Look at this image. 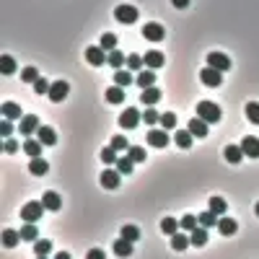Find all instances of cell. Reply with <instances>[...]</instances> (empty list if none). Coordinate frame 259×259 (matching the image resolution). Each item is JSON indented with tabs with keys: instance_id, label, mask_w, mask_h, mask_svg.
<instances>
[{
	"instance_id": "cell-1",
	"label": "cell",
	"mask_w": 259,
	"mask_h": 259,
	"mask_svg": "<svg viewBox=\"0 0 259 259\" xmlns=\"http://www.w3.org/2000/svg\"><path fill=\"white\" fill-rule=\"evenodd\" d=\"M197 117L205 119L207 125H215L220 119V106L212 104V101H200V104H197Z\"/></svg>"
},
{
	"instance_id": "cell-2",
	"label": "cell",
	"mask_w": 259,
	"mask_h": 259,
	"mask_svg": "<svg viewBox=\"0 0 259 259\" xmlns=\"http://www.w3.org/2000/svg\"><path fill=\"white\" fill-rule=\"evenodd\" d=\"M44 207L42 202H26L24 205V210H21V218H24V223H36L42 215H44Z\"/></svg>"
},
{
	"instance_id": "cell-3",
	"label": "cell",
	"mask_w": 259,
	"mask_h": 259,
	"mask_svg": "<svg viewBox=\"0 0 259 259\" xmlns=\"http://www.w3.org/2000/svg\"><path fill=\"white\" fill-rule=\"evenodd\" d=\"M200 80L205 83L207 88H215V86H220V83H223V73L207 65V68H202V70H200Z\"/></svg>"
},
{
	"instance_id": "cell-4",
	"label": "cell",
	"mask_w": 259,
	"mask_h": 259,
	"mask_svg": "<svg viewBox=\"0 0 259 259\" xmlns=\"http://www.w3.org/2000/svg\"><path fill=\"white\" fill-rule=\"evenodd\" d=\"M114 18H117V21L119 24H135L137 21V8L135 5H117L114 8Z\"/></svg>"
},
{
	"instance_id": "cell-5",
	"label": "cell",
	"mask_w": 259,
	"mask_h": 259,
	"mask_svg": "<svg viewBox=\"0 0 259 259\" xmlns=\"http://www.w3.org/2000/svg\"><path fill=\"white\" fill-rule=\"evenodd\" d=\"M207 65L215 68V70H220V73H226V70H231V57L223 54V52H210L207 54Z\"/></svg>"
},
{
	"instance_id": "cell-6",
	"label": "cell",
	"mask_w": 259,
	"mask_h": 259,
	"mask_svg": "<svg viewBox=\"0 0 259 259\" xmlns=\"http://www.w3.org/2000/svg\"><path fill=\"white\" fill-rule=\"evenodd\" d=\"M137 122H140V112H137V109H125V112L119 114V127L122 130H135Z\"/></svg>"
},
{
	"instance_id": "cell-7",
	"label": "cell",
	"mask_w": 259,
	"mask_h": 259,
	"mask_svg": "<svg viewBox=\"0 0 259 259\" xmlns=\"http://www.w3.org/2000/svg\"><path fill=\"white\" fill-rule=\"evenodd\" d=\"M68 91H70L68 80H54V83H52V88H50V99L54 101V104H60V101L68 99Z\"/></svg>"
},
{
	"instance_id": "cell-8",
	"label": "cell",
	"mask_w": 259,
	"mask_h": 259,
	"mask_svg": "<svg viewBox=\"0 0 259 259\" xmlns=\"http://www.w3.org/2000/svg\"><path fill=\"white\" fill-rule=\"evenodd\" d=\"M143 36H145L148 42H161L163 36H166V29H163L161 24H145L143 26Z\"/></svg>"
},
{
	"instance_id": "cell-9",
	"label": "cell",
	"mask_w": 259,
	"mask_h": 259,
	"mask_svg": "<svg viewBox=\"0 0 259 259\" xmlns=\"http://www.w3.org/2000/svg\"><path fill=\"white\" fill-rule=\"evenodd\" d=\"M42 125H39V119H36L34 114H26L24 119H21V125H18V132H21L24 137H29L31 132H36Z\"/></svg>"
},
{
	"instance_id": "cell-10",
	"label": "cell",
	"mask_w": 259,
	"mask_h": 259,
	"mask_svg": "<svg viewBox=\"0 0 259 259\" xmlns=\"http://www.w3.org/2000/svg\"><path fill=\"white\" fill-rule=\"evenodd\" d=\"M101 187H104V189H117L119 187V171L117 169L101 171Z\"/></svg>"
},
{
	"instance_id": "cell-11",
	"label": "cell",
	"mask_w": 259,
	"mask_h": 259,
	"mask_svg": "<svg viewBox=\"0 0 259 259\" xmlns=\"http://www.w3.org/2000/svg\"><path fill=\"white\" fill-rule=\"evenodd\" d=\"M148 143L153 148H166L169 145V132H166V130H151V132H148Z\"/></svg>"
},
{
	"instance_id": "cell-12",
	"label": "cell",
	"mask_w": 259,
	"mask_h": 259,
	"mask_svg": "<svg viewBox=\"0 0 259 259\" xmlns=\"http://www.w3.org/2000/svg\"><path fill=\"white\" fill-rule=\"evenodd\" d=\"M210 125L205 122V119H200V117H194V119H189V125H187V130L194 135V137H205L210 130H207Z\"/></svg>"
},
{
	"instance_id": "cell-13",
	"label": "cell",
	"mask_w": 259,
	"mask_h": 259,
	"mask_svg": "<svg viewBox=\"0 0 259 259\" xmlns=\"http://www.w3.org/2000/svg\"><path fill=\"white\" fill-rule=\"evenodd\" d=\"M86 60H88L91 65H104L109 57H106V50H104V47H88V50H86Z\"/></svg>"
},
{
	"instance_id": "cell-14",
	"label": "cell",
	"mask_w": 259,
	"mask_h": 259,
	"mask_svg": "<svg viewBox=\"0 0 259 259\" xmlns=\"http://www.w3.org/2000/svg\"><path fill=\"white\" fill-rule=\"evenodd\" d=\"M36 140H39L42 145H54V143H57V135H54V130H52V127L42 125L39 130H36Z\"/></svg>"
},
{
	"instance_id": "cell-15",
	"label": "cell",
	"mask_w": 259,
	"mask_h": 259,
	"mask_svg": "<svg viewBox=\"0 0 259 259\" xmlns=\"http://www.w3.org/2000/svg\"><path fill=\"white\" fill-rule=\"evenodd\" d=\"M241 151H244V155H249V158H259V140L257 137H244L241 140Z\"/></svg>"
},
{
	"instance_id": "cell-16",
	"label": "cell",
	"mask_w": 259,
	"mask_h": 259,
	"mask_svg": "<svg viewBox=\"0 0 259 259\" xmlns=\"http://www.w3.org/2000/svg\"><path fill=\"white\" fill-rule=\"evenodd\" d=\"M218 231L223 236H233L236 231H238V223L233 218H228V215H220V220H218Z\"/></svg>"
},
{
	"instance_id": "cell-17",
	"label": "cell",
	"mask_w": 259,
	"mask_h": 259,
	"mask_svg": "<svg viewBox=\"0 0 259 259\" xmlns=\"http://www.w3.org/2000/svg\"><path fill=\"white\" fill-rule=\"evenodd\" d=\"M42 205L54 212V210H60V207H62V200H60V194H57V192H44V194H42Z\"/></svg>"
},
{
	"instance_id": "cell-18",
	"label": "cell",
	"mask_w": 259,
	"mask_h": 259,
	"mask_svg": "<svg viewBox=\"0 0 259 259\" xmlns=\"http://www.w3.org/2000/svg\"><path fill=\"white\" fill-rule=\"evenodd\" d=\"M3 119H24V114H21V106L16 104V101H5L3 106Z\"/></svg>"
},
{
	"instance_id": "cell-19",
	"label": "cell",
	"mask_w": 259,
	"mask_h": 259,
	"mask_svg": "<svg viewBox=\"0 0 259 259\" xmlns=\"http://www.w3.org/2000/svg\"><path fill=\"white\" fill-rule=\"evenodd\" d=\"M29 171L34 174V177H44V174L50 171V163L44 161L42 155H39V158H31V163H29Z\"/></svg>"
},
{
	"instance_id": "cell-20",
	"label": "cell",
	"mask_w": 259,
	"mask_h": 259,
	"mask_svg": "<svg viewBox=\"0 0 259 259\" xmlns=\"http://www.w3.org/2000/svg\"><path fill=\"white\" fill-rule=\"evenodd\" d=\"M143 60H145V68H148V70H155V68H161V65H163V54L155 52V50H151Z\"/></svg>"
},
{
	"instance_id": "cell-21",
	"label": "cell",
	"mask_w": 259,
	"mask_h": 259,
	"mask_svg": "<svg viewBox=\"0 0 259 259\" xmlns=\"http://www.w3.org/2000/svg\"><path fill=\"white\" fill-rule=\"evenodd\" d=\"M135 80H137V86H140V88H151L153 83H155V73L145 68V70L137 73V78H135Z\"/></svg>"
},
{
	"instance_id": "cell-22",
	"label": "cell",
	"mask_w": 259,
	"mask_h": 259,
	"mask_svg": "<svg viewBox=\"0 0 259 259\" xmlns=\"http://www.w3.org/2000/svg\"><path fill=\"white\" fill-rule=\"evenodd\" d=\"M42 143L39 140H31V137H26V143H24V151H26V155H31V158H39L42 155Z\"/></svg>"
},
{
	"instance_id": "cell-23",
	"label": "cell",
	"mask_w": 259,
	"mask_h": 259,
	"mask_svg": "<svg viewBox=\"0 0 259 259\" xmlns=\"http://www.w3.org/2000/svg\"><path fill=\"white\" fill-rule=\"evenodd\" d=\"M189 238H192V246H205V244H207V228L197 226V228L189 233Z\"/></svg>"
},
{
	"instance_id": "cell-24",
	"label": "cell",
	"mask_w": 259,
	"mask_h": 259,
	"mask_svg": "<svg viewBox=\"0 0 259 259\" xmlns=\"http://www.w3.org/2000/svg\"><path fill=\"white\" fill-rule=\"evenodd\" d=\"M18 241H21V231H13V228H5L3 231V246L13 249Z\"/></svg>"
},
{
	"instance_id": "cell-25",
	"label": "cell",
	"mask_w": 259,
	"mask_h": 259,
	"mask_svg": "<svg viewBox=\"0 0 259 259\" xmlns=\"http://www.w3.org/2000/svg\"><path fill=\"white\" fill-rule=\"evenodd\" d=\"M21 238H24V241H31V244L39 241V231H36V226H34V223H24V228H21Z\"/></svg>"
},
{
	"instance_id": "cell-26",
	"label": "cell",
	"mask_w": 259,
	"mask_h": 259,
	"mask_svg": "<svg viewBox=\"0 0 259 259\" xmlns=\"http://www.w3.org/2000/svg\"><path fill=\"white\" fill-rule=\"evenodd\" d=\"M158 99H161V91L153 88V86L151 88H143V94H140V101H143V104H148V106H153Z\"/></svg>"
},
{
	"instance_id": "cell-27",
	"label": "cell",
	"mask_w": 259,
	"mask_h": 259,
	"mask_svg": "<svg viewBox=\"0 0 259 259\" xmlns=\"http://www.w3.org/2000/svg\"><path fill=\"white\" fill-rule=\"evenodd\" d=\"M114 254L117 257H130L132 254V241H127V238H117L114 241Z\"/></svg>"
},
{
	"instance_id": "cell-28",
	"label": "cell",
	"mask_w": 259,
	"mask_h": 259,
	"mask_svg": "<svg viewBox=\"0 0 259 259\" xmlns=\"http://www.w3.org/2000/svg\"><path fill=\"white\" fill-rule=\"evenodd\" d=\"M218 220H220V215H218V212H212V210L200 212V226H202V228H212V226H218Z\"/></svg>"
},
{
	"instance_id": "cell-29",
	"label": "cell",
	"mask_w": 259,
	"mask_h": 259,
	"mask_svg": "<svg viewBox=\"0 0 259 259\" xmlns=\"http://www.w3.org/2000/svg\"><path fill=\"white\" fill-rule=\"evenodd\" d=\"M189 244H192V238H189L187 233H174V236H171V246L177 249V252H184Z\"/></svg>"
},
{
	"instance_id": "cell-30",
	"label": "cell",
	"mask_w": 259,
	"mask_h": 259,
	"mask_svg": "<svg viewBox=\"0 0 259 259\" xmlns=\"http://www.w3.org/2000/svg\"><path fill=\"white\" fill-rule=\"evenodd\" d=\"M192 132H189V130H177V135H174V143H177L179 148H189L192 145Z\"/></svg>"
},
{
	"instance_id": "cell-31",
	"label": "cell",
	"mask_w": 259,
	"mask_h": 259,
	"mask_svg": "<svg viewBox=\"0 0 259 259\" xmlns=\"http://www.w3.org/2000/svg\"><path fill=\"white\" fill-rule=\"evenodd\" d=\"M241 158H244L241 145H228V148H226V161H228V163H238Z\"/></svg>"
},
{
	"instance_id": "cell-32",
	"label": "cell",
	"mask_w": 259,
	"mask_h": 259,
	"mask_svg": "<svg viewBox=\"0 0 259 259\" xmlns=\"http://www.w3.org/2000/svg\"><path fill=\"white\" fill-rule=\"evenodd\" d=\"M130 83H132V70H117L114 73V86L125 88V86H130Z\"/></svg>"
},
{
	"instance_id": "cell-33",
	"label": "cell",
	"mask_w": 259,
	"mask_h": 259,
	"mask_svg": "<svg viewBox=\"0 0 259 259\" xmlns=\"http://www.w3.org/2000/svg\"><path fill=\"white\" fill-rule=\"evenodd\" d=\"M106 101H109V104H122V101H125V88H119V86L106 88Z\"/></svg>"
},
{
	"instance_id": "cell-34",
	"label": "cell",
	"mask_w": 259,
	"mask_h": 259,
	"mask_svg": "<svg viewBox=\"0 0 259 259\" xmlns=\"http://www.w3.org/2000/svg\"><path fill=\"white\" fill-rule=\"evenodd\" d=\"M0 73H3V76L16 73V60L11 57V54H3V57H0Z\"/></svg>"
},
{
	"instance_id": "cell-35",
	"label": "cell",
	"mask_w": 259,
	"mask_h": 259,
	"mask_svg": "<svg viewBox=\"0 0 259 259\" xmlns=\"http://www.w3.org/2000/svg\"><path fill=\"white\" fill-rule=\"evenodd\" d=\"M50 252H52V241H50V238H39V241L34 244V254L36 257H47Z\"/></svg>"
},
{
	"instance_id": "cell-36",
	"label": "cell",
	"mask_w": 259,
	"mask_h": 259,
	"mask_svg": "<svg viewBox=\"0 0 259 259\" xmlns=\"http://www.w3.org/2000/svg\"><path fill=\"white\" fill-rule=\"evenodd\" d=\"M179 226H181V223H179V220H174V218H163V220H161V231H163L166 236H174Z\"/></svg>"
},
{
	"instance_id": "cell-37",
	"label": "cell",
	"mask_w": 259,
	"mask_h": 259,
	"mask_svg": "<svg viewBox=\"0 0 259 259\" xmlns=\"http://www.w3.org/2000/svg\"><path fill=\"white\" fill-rule=\"evenodd\" d=\"M109 65H112V68H122V65H127V57L119 50H112L109 52Z\"/></svg>"
},
{
	"instance_id": "cell-38",
	"label": "cell",
	"mask_w": 259,
	"mask_h": 259,
	"mask_svg": "<svg viewBox=\"0 0 259 259\" xmlns=\"http://www.w3.org/2000/svg\"><path fill=\"white\" fill-rule=\"evenodd\" d=\"M132 166H135V161L130 158V155H125V158H119V161H117L114 169H117L119 174H132Z\"/></svg>"
},
{
	"instance_id": "cell-39",
	"label": "cell",
	"mask_w": 259,
	"mask_h": 259,
	"mask_svg": "<svg viewBox=\"0 0 259 259\" xmlns=\"http://www.w3.org/2000/svg\"><path fill=\"white\" fill-rule=\"evenodd\" d=\"M246 119H249V122H254V125H259V104H257V101H249V104H246Z\"/></svg>"
},
{
	"instance_id": "cell-40",
	"label": "cell",
	"mask_w": 259,
	"mask_h": 259,
	"mask_svg": "<svg viewBox=\"0 0 259 259\" xmlns=\"http://www.w3.org/2000/svg\"><path fill=\"white\" fill-rule=\"evenodd\" d=\"M101 161H104L106 166H117V153H114V148L109 145V148H104V151H101Z\"/></svg>"
},
{
	"instance_id": "cell-41",
	"label": "cell",
	"mask_w": 259,
	"mask_h": 259,
	"mask_svg": "<svg viewBox=\"0 0 259 259\" xmlns=\"http://www.w3.org/2000/svg\"><path fill=\"white\" fill-rule=\"evenodd\" d=\"M127 155H130V158H132L135 163H140V161H145V158H148V153L143 151L140 145H132V148H130V151H127Z\"/></svg>"
},
{
	"instance_id": "cell-42",
	"label": "cell",
	"mask_w": 259,
	"mask_h": 259,
	"mask_svg": "<svg viewBox=\"0 0 259 259\" xmlns=\"http://www.w3.org/2000/svg\"><path fill=\"white\" fill-rule=\"evenodd\" d=\"M210 210L220 215V212H226V210H228V205H226V200H223V197H210Z\"/></svg>"
},
{
	"instance_id": "cell-43",
	"label": "cell",
	"mask_w": 259,
	"mask_h": 259,
	"mask_svg": "<svg viewBox=\"0 0 259 259\" xmlns=\"http://www.w3.org/2000/svg\"><path fill=\"white\" fill-rule=\"evenodd\" d=\"M174 127H177V114H171V112L161 114V130H174Z\"/></svg>"
},
{
	"instance_id": "cell-44",
	"label": "cell",
	"mask_w": 259,
	"mask_h": 259,
	"mask_svg": "<svg viewBox=\"0 0 259 259\" xmlns=\"http://www.w3.org/2000/svg\"><path fill=\"white\" fill-rule=\"evenodd\" d=\"M143 65H145V60L140 57V54H130V57H127V68L130 70H145Z\"/></svg>"
},
{
	"instance_id": "cell-45",
	"label": "cell",
	"mask_w": 259,
	"mask_h": 259,
	"mask_svg": "<svg viewBox=\"0 0 259 259\" xmlns=\"http://www.w3.org/2000/svg\"><path fill=\"white\" fill-rule=\"evenodd\" d=\"M99 47H104L106 52H112V50L117 47V36H114V34H104V36H101V44H99Z\"/></svg>"
},
{
	"instance_id": "cell-46",
	"label": "cell",
	"mask_w": 259,
	"mask_h": 259,
	"mask_svg": "<svg viewBox=\"0 0 259 259\" xmlns=\"http://www.w3.org/2000/svg\"><path fill=\"white\" fill-rule=\"evenodd\" d=\"M179 223H181V228H184V231H189V233H192V231H194V228H197V223H200V218H194V215H184V218L179 220Z\"/></svg>"
},
{
	"instance_id": "cell-47",
	"label": "cell",
	"mask_w": 259,
	"mask_h": 259,
	"mask_svg": "<svg viewBox=\"0 0 259 259\" xmlns=\"http://www.w3.org/2000/svg\"><path fill=\"white\" fill-rule=\"evenodd\" d=\"M21 78H24V83H36V80H39V70H36V68H24Z\"/></svg>"
},
{
	"instance_id": "cell-48",
	"label": "cell",
	"mask_w": 259,
	"mask_h": 259,
	"mask_svg": "<svg viewBox=\"0 0 259 259\" xmlns=\"http://www.w3.org/2000/svg\"><path fill=\"white\" fill-rule=\"evenodd\" d=\"M143 119L148 122V127H153L155 122H161V114L155 112V109H145V112H143Z\"/></svg>"
},
{
	"instance_id": "cell-49",
	"label": "cell",
	"mask_w": 259,
	"mask_h": 259,
	"mask_svg": "<svg viewBox=\"0 0 259 259\" xmlns=\"http://www.w3.org/2000/svg\"><path fill=\"white\" fill-rule=\"evenodd\" d=\"M122 238H127V241H137V238H140V231H137L135 226H125L122 228Z\"/></svg>"
},
{
	"instance_id": "cell-50",
	"label": "cell",
	"mask_w": 259,
	"mask_h": 259,
	"mask_svg": "<svg viewBox=\"0 0 259 259\" xmlns=\"http://www.w3.org/2000/svg\"><path fill=\"white\" fill-rule=\"evenodd\" d=\"M112 148H114V151H130V143L125 140L122 135H114L112 137Z\"/></svg>"
},
{
	"instance_id": "cell-51",
	"label": "cell",
	"mask_w": 259,
	"mask_h": 259,
	"mask_svg": "<svg viewBox=\"0 0 259 259\" xmlns=\"http://www.w3.org/2000/svg\"><path fill=\"white\" fill-rule=\"evenodd\" d=\"M16 132V127L11 125V119H3V122H0V135L3 137H11Z\"/></svg>"
},
{
	"instance_id": "cell-52",
	"label": "cell",
	"mask_w": 259,
	"mask_h": 259,
	"mask_svg": "<svg viewBox=\"0 0 259 259\" xmlns=\"http://www.w3.org/2000/svg\"><path fill=\"white\" fill-rule=\"evenodd\" d=\"M50 88H52V86H50L44 78H39V80L34 83V91H36V94H50Z\"/></svg>"
},
{
	"instance_id": "cell-53",
	"label": "cell",
	"mask_w": 259,
	"mask_h": 259,
	"mask_svg": "<svg viewBox=\"0 0 259 259\" xmlns=\"http://www.w3.org/2000/svg\"><path fill=\"white\" fill-rule=\"evenodd\" d=\"M3 151H5V153H18V143H16V140H11V137H8V140L3 143Z\"/></svg>"
},
{
	"instance_id": "cell-54",
	"label": "cell",
	"mask_w": 259,
	"mask_h": 259,
	"mask_svg": "<svg viewBox=\"0 0 259 259\" xmlns=\"http://www.w3.org/2000/svg\"><path fill=\"white\" fill-rule=\"evenodd\" d=\"M86 259H106V254L101 252V249H91V252L86 254Z\"/></svg>"
},
{
	"instance_id": "cell-55",
	"label": "cell",
	"mask_w": 259,
	"mask_h": 259,
	"mask_svg": "<svg viewBox=\"0 0 259 259\" xmlns=\"http://www.w3.org/2000/svg\"><path fill=\"white\" fill-rule=\"evenodd\" d=\"M189 3H192V0H171V5H174V8H187Z\"/></svg>"
},
{
	"instance_id": "cell-56",
	"label": "cell",
	"mask_w": 259,
	"mask_h": 259,
	"mask_svg": "<svg viewBox=\"0 0 259 259\" xmlns=\"http://www.w3.org/2000/svg\"><path fill=\"white\" fill-rule=\"evenodd\" d=\"M54 259H70V254L68 252H60V254H54Z\"/></svg>"
},
{
	"instance_id": "cell-57",
	"label": "cell",
	"mask_w": 259,
	"mask_h": 259,
	"mask_svg": "<svg viewBox=\"0 0 259 259\" xmlns=\"http://www.w3.org/2000/svg\"><path fill=\"white\" fill-rule=\"evenodd\" d=\"M257 215H259V202H257Z\"/></svg>"
},
{
	"instance_id": "cell-58",
	"label": "cell",
	"mask_w": 259,
	"mask_h": 259,
	"mask_svg": "<svg viewBox=\"0 0 259 259\" xmlns=\"http://www.w3.org/2000/svg\"><path fill=\"white\" fill-rule=\"evenodd\" d=\"M36 259H47V257H36Z\"/></svg>"
}]
</instances>
